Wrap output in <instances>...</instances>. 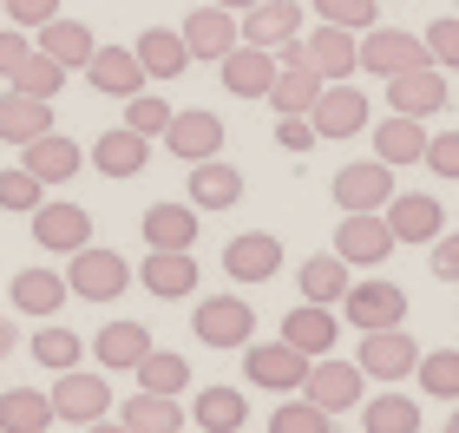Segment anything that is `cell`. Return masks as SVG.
<instances>
[{
  "instance_id": "60d3db41",
  "label": "cell",
  "mask_w": 459,
  "mask_h": 433,
  "mask_svg": "<svg viewBox=\"0 0 459 433\" xmlns=\"http://www.w3.org/2000/svg\"><path fill=\"white\" fill-rule=\"evenodd\" d=\"M79 355H86V342H79L73 328H59V322H39V335H33V361H39V368L66 375V368H79Z\"/></svg>"
},
{
  "instance_id": "9f6ffc18",
  "label": "cell",
  "mask_w": 459,
  "mask_h": 433,
  "mask_svg": "<svg viewBox=\"0 0 459 433\" xmlns=\"http://www.w3.org/2000/svg\"><path fill=\"white\" fill-rule=\"evenodd\" d=\"M79 433H125L118 420H92V427H79Z\"/></svg>"
},
{
  "instance_id": "ac0fdd59",
  "label": "cell",
  "mask_w": 459,
  "mask_h": 433,
  "mask_svg": "<svg viewBox=\"0 0 459 433\" xmlns=\"http://www.w3.org/2000/svg\"><path fill=\"white\" fill-rule=\"evenodd\" d=\"M302 59H308L322 79H354V73H361V33L328 27V20H322V27L302 39Z\"/></svg>"
},
{
  "instance_id": "277c9868",
  "label": "cell",
  "mask_w": 459,
  "mask_h": 433,
  "mask_svg": "<svg viewBox=\"0 0 459 433\" xmlns=\"http://www.w3.org/2000/svg\"><path fill=\"white\" fill-rule=\"evenodd\" d=\"M243 375L256 387H269V394H296V387L308 381V355L289 348V342H256L249 335L243 342Z\"/></svg>"
},
{
  "instance_id": "f546056e",
  "label": "cell",
  "mask_w": 459,
  "mask_h": 433,
  "mask_svg": "<svg viewBox=\"0 0 459 433\" xmlns=\"http://www.w3.org/2000/svg\"><path fill=\"white\" fill-rule=\"evenodd\" d=\"M184 420H191V414L178 407V394H144V387L118 407V427L125 433H184Z\"/></svg>"
},
{
  "instance_id": "603a6c76",
  "label": "cell",
  "mask_w": 459,
  "mask_h": 433,
  "mask_svg": "<svg viewBox=\"0 0 459 433\" xmlns=\"http://www.w3.org/2000/svg\"><path fill=\"white\" fill-rule=\"evenodd\" d=\"M86 79H92V92H106V99L144 92V66H138L132 47H99V53L86 59Z\"/></svg>"
},
{
  "instance_id": "c3c4849f",
  "label": "cell",
  "mask_w": 459,
  "mask_h": 433,
  "mask_svg": "<svg viewBox=\"0 0 459 433\" xmlns=\"http://www.w3.org/2000/svg\"><path fill=\"white\" fill-rule=\"evenodd\" d=\"M125 126H132L138 138H164V126H171V106H164V99L132 92V99H125Z\"/></svg>"
},
{
  "instance_id": "d6986e66",
  "label": "cell",
  "mask_w": 459,
  "mask_h": 433,
  "mask_svg": "<svg viewBox=\"0 0 459 433\" xmlns=\"http://www.w3.org/2000/svg\"><path fill=\"white\" fill-rule=\"evenodd\" d=\"M178 33H184V47H191V59H223V53L243 39L237 13H230V7H217V0H204V7H197L191 20H184Z\"/></svg>"
},
{
  "instance_id": "e0dca14e",
  "label": "cell",
  "mask_w": 459,
  "mask_h": 433,
  "mask_svg": "<svg viewBox=\"0 0 459 433\" xmlns=\"http://www.w3.org/2000/svg\"><path fill=\"white\" fill-rule=\"evenodd\" d=\"M217 73H223V92H230V99H263V92H269V79H276V53H269V47H249V39H237V47L217 59Z\"/></svg>"
},
{
  "instance_id": "83f0119b",
  "label": "cell",
  "mask_w": 459,
  "mask_h": 433,
  "mask_svg": "<svg viewBox=\"0 0 459 433\" xmlns=\"http://www.w3.org/2000/svg\"><path fill=\"white\" fill-rule=\"evenodd\" d=\"M335 335H342V322H335V308H322V302L289 308V322H282V342H289V348H302L308 361L328 355V348H335Z\"/></svg>"
},
{
  "instance_id": "7c38bea8",
  "label": "cell",
  "mask_w": 459,
  "mask_h": 433,
  "mask_svg": "<svg viewBox=\"0 0 459 433\" xmlns=\"http://www.w3.org/2000/svg\"><path fill=\"white\" fill-rule=\"evenodd\" d=\"M20 164H27L39 184H73L86 171V144H73L66 132H39V138L20 144Z\"/></svg>"
},
{
  "instance_id": "d4e9b609",
  "label": "cell",
  "mask_w": 459,
  "mask_h": 433,
  "mask_svg": "<svg viewBox=\"0 0 459 433\" xmlns=\"http://www.w3.org/2000/svg\"><path fill=\"white\" fill-rule=\"evenodd\" d=\"M138 282L152 289V296H164V302H184L197 289V256L191 250H152L144 270H138Z\"/></svg>"
},
{
  "instance_id": "7bdbcfd3",
  "label": "cell",
  "mask_w": 459,
  "mask_h": 433,
  "mask_svg": "<svg viewBox=\"0 0 459 433\" xmlns=\"http://www.w3.org/2000/svg\"><path fill=\"white\" fill-rule=\"evenodd\" d=\"M59 86H66V66H59L53 53H27L20 59V73H13V92H33V99H59Z\"/></svg>"
},
{
  "instance_id": "52a82bcc",
  "label": "cell",
  "mask_w": 459,
  "mask_h": 433,
  "mask_svg": "<svg viewBox=\"0 0 459 433\" xmlns=\"http://www.w3.org/2000/svg\"><path fill=\"white\" fill-rule=\"evenodd\" d=\"M308 126H316V138H361L368 132V99H361V86L328 79L322 99L308 106Z\"/></svg>"
},
{
  "instance_id": "91938a15",
  "label": "cell",
  "mask_w": 459,
  "mask_h": 433,
  "mask_svg": "<svg viewBox=\"0 0 459 433\" xmlns=\"http://www.w3.org/2000/svg\"><path fill=\"white\" fill-rule=\"evenodd\" d=\"M0 13H7V0H0Z\"/></svg>"
},
{
  "instance_id": "db71d44e",
  "label": "cell",
  "mask_w": 459,
  "mask_h": 433,
  "mask_svg": "<svg viewBox=\"0 0 459 433\" xmlns=\"http://www.w3.org/2000/svg\"><path fill=\"white\" fill-rule=\"evenodd\" d=\"M53 13H59V0H7V20H13V27H47Z\"/></svg>"
},
{
  "instance_id": "bcb514c9",
  "label": "cell",
  "mask_w": 459,
  "mask_h": 433,
  "mask_svg": "<svg viewBox=\"0 0 459 433\" xmlns=\"http://www.w3.org/2000/svg\"><path fill=\"white\" fill-rule=\"evenodd\" d=\"M328 27H348V33H368L374 27V13H381V0H308Z\"/></svg>"
},
{
  "instance_id": "ab89813d",
  "label": "cell",
  "mask_w": 459,
  "mask_h": 433,
  "mask_svg": "<svg viewBox=\"0 0 459 433\" xmlns=\"http://www.w3.org/2000/svg\"><path fill=\"white\" fill-rule=\"evenodd\" d=\"M413 375H420L427 401H459V348H433V355H420Z\"/></svg>"
},
{
  "instance_id": "7a4b0ae2",
  "label": "cell",
  "mask_w": 459,
  "mask_h": 433,
  "mask_svg": "<svg viewBox=\"0 0 459 433\" xmlns=\"http://www.w3.org/2000/svg\"><path fill=\"white\" fill-rule=\"evenodd\" d=\"M401 243H394V230H387V217L381 211H342V223H335V256L348 263V270H374V263H387Z\"/></svg>"
},
{
  "instance_id": "8d00e7d4",
  "label": "cell",
  "mask_w": 459,
  "mask_h": 433,
  "mask_svg": "<svg viewBox=\"0 0 459 433\" xmlns=\"http://www.w3.org/2000/svg\"><path fill=\"white\" fill-rule=\"evenodd\" d=\"M53 420V394L39 387H0V433H39Z\"/></svg>"
},
{
  "instance_id": "cb8c5ba5",
  "label": "cell",
  "mask_w": 459,
  "mask_h": 433,
  "mask_svg": "<svg viewBox=\"0 0 459 433\" xmlns=\"http://www.w3.org/2000/svg\"><path fill=\"white\" fill-rule=\"evenodd\" d=\"M138 230L152 250H191L197 243V204L184 197V204H152V211L138 217Z\"/></svg>"
},
{
  "instance_id": "836d02e7",
  "label": "cell",
  "mask_w": 459,
  "mask_h": 433,
  "mask_svg": "<svg viewBox=\"0 0 459 433\" xmlns=\"http://www.w3.org/2000/svg\"><path fill=\"white\" fill-rule=\"evenodd\" d=\"M191 420H197L204 433H243V420H249L243 387H204V394L191 401Z\"/></svg>"
},
{
  "instance_id": "f5cc1de1",
  "label": "cell",
  "mask_w": 459,
  "mask_h": 433,
  "mask_svg": "<svg viewBox=\"0 0 459 433\" xmlns=\"http://www.w3.org/2000/svg\"><path fill=\"white\" fill-rule=\"evenodd\" d=\"M27 53H33V39H27V33H20V27H0V79H13Z\"/></svg>"
},
{
  "instance_id": "11a10c76",
  "label": "cell",
  "mask_w": 459,
  "mask_h": 433,
  "mask_svg": "<svg viewBox=\"0 0 459 433\" xmlns=\"http://www.w3.org/2000/svg\"><path fill=\"white\" fill-rule=\"evenodd\" d=\"M13 348H20V322H13V316H0V361H7Z\"/></svg>"
},
{
  "instance_id": "d6a6232c",
  "label": "cell",
  "mask_w": 459,
  "mask_h": 433,
  "mask_svg": "<svg viewBox=\"0 0 459 433\" xmlns=\"http://www.w3.org/2000/svg\"><path fill=\"white\" fill-rule=\"evenodd\" d=\"M92 355H99V368H138L152 355V328L144 322H106L99 342H92Z\"/></svg>"
},
{
  "instance_id": "2e32d148",
  "label": "cell",
  "mask_w": 459,
  "mask_h": 433,
  "mask_svg": "<svg viewBox=\"0 0 459 433\" xmlns=\"http://www.w3.org/2000/svg\"><path fill=\"white\" fill-rule=\"evenodd\" d=\"M361 368H354V361H328V355H316V361H308V401H316V407H328V414H348V407H361Z\"/></svg>"
},
{
  "instance_id": "ffe728a7",
  "label": "cell",
  "mask_w": 459,
  "mask_h": 433,
  "mask_svg": "<svg viewBox=\"0 0 459 433\" xmlns=\"http://www.w3.org/2000/svg\"><path fill=\"white\" fill-rule=\"evenodd\" d=\"M223 270L237 276V282H269V276L282 270V243L269 237V230H243V237H230Z\"/></svg>"
},
{
  "instance_id": "44dd1931",
  "label": "cell",
  "mask_w": 459,
  "mask_h": 433,
  "mask_svg": "<svg viewBox=\"0 0 459 433\" xmlns=\"http://www.w3.org/2000/svg\"><path fill=\"white\" fill-rule=\"evenodd\" d=\"M237 27H243L249 47H269V53H276L282 39L302 33V0H256V7H249Z\"/></svg>"
},
{
  "instance_id": "816d5d0a",
  "label": "cell",
  "mask_w": 459,
  "mask_h": 433,
  "mask_svg": "<svg viewBox=\"0 0 459 433\" xmlns=\"http://www.w3.org/2000/svg\"><path fill=\"white\" fill-rule=\"evenodd\" d=\"M276 144H282V152H308V144H316L308 112H282V118H276Z\"/></svg>"
},
{
  "instance_id": "ba28073f",
  "label": "cell",
  "mask_w": 459,
  "mask_h": 433,
  "mask_svg": "<svg viewBox=\"0 0 459 433\" xmlns=\"http://www.w3.org/2000/svg\"><path fill=\"white\" fill-rule=\"evenodd\" d=\"M381 217H387L394 243H433V237L446 230V204L427 197V191H394V197L381 204Z\"/></svg>"
},
{
  "instance_id": "6125c7cd",
  "label": "cell",
  "mask_w": 459,
  "mask_h": 433,
  "mask_svg": "<svg viewBox=\"0 0 459 433\" xmlns=\"http://www.w3.org/2000/svg\"><path fill=\"white\" fill-rule=\"evenodd\" d=\"M302 7H308V0H302Z\"/></svg>"
},
{
  "instance_id": "5b68a950",
  "label": "cell",
  "mask_w": 459,
  "mask_h": 433,
  "mask_svg": "<svg viewBox=\"0 0 459 433\" xmlns=\"http://www.w3.org/2000/svg\"><path fill=\"white\" fill-rule=\"evenodd\" d=\"M335 308L361 328V335H374V328H401L407 322V289L401 282H381V276H374V282H348V296Z\"/></svg>"
},
{
  "instance_id": "8992f818",
  "label": "cell",
  "mask_w": 459,
  "mask_h": 433,
  "mask_svg": "<svg viewBox=\"0 0 459 433\" xmlns=\"http://www.w3.org/2000/svg\"><path fill=\"white\" fill-rule=\"evenodd\" d=\"M112 414V387H106V368L86 375V368H66L53 381V420H73V427H92Z\"/></svg>"
},
{
  "instance_id": "b9f144b4",
  "label": "cell",
  "mask_w": 459,
  "mask_h": 433,
  "mask_svg": "<svg viewBox=\"0 0 459 433\" xmlns=\"http://www.w3.org/2000/svg\"><path fill=\"white\" fill-rule=\"evenodd\" d=\"M361 427L368 433H420V407H413L407 394H381L361 407Z\"/></svg>"
},
{
  "instance_id": "e575fe53",
  "label": "cell",
  "mask_w": 459,
  "mask_h": 433,
  "mask_svg": "<svg viewBox=\"0 0 459 433\" xmlns=\"http://www.w3.org/2000/svg\"><path fill=\"white\" fill-rule=\"evenodd\" d=\"M7 296H13V308H20V316H39V322H47L53 308L73 296V289H66V276H53V270H20Z\"/></svg>"
},
{
  "instance_id": "f907efd6",
  "label": "cell",
  "mask_w": 459,
  "mask_h": 433,
  "mask_svg": "<svg viewBox=\"0 0 459 433\" xmlns=\"http://www.w3.org/2000/svg\"><path fill=\"white\" fill-rule=\"evenodd\" d=\"M427 263H433V276H440V282H459V230H440V237H433L427 243Z\"/></svg>"
},
{
  "instance_id": "d590c367",
  "label": "cell",
  "mask_w": 459,
  "mask_h": 433,
  "mask_svg": "<svg viewBox=\"0 0 459 433\" xmlns=\"http://www.w3.org/2000/svg\"><path fill=\"white\" fill-rule=\"evenodd\" d=\"M322 86H328V79L316 73V66H276V79H269V106H276V118L282 112H308V106H316V99H322Z\"/></svg>"
},
{
  "instance_id": "74e56055",
  "label": "cell",
  "mask_w": 459,
  "mask_h": 433,
  "mask_svg": "<svg viewBox=\"0 0 459 433\" xmlns=\"http://www.w3.org/2000/svg\"><path fill=\"white\" fill-rule=\"evenodd\" d=\"M296 282H302V302H322V308H335V302L348 296V282H354V276H348V263H342V256H308Z\"/></svg>"
},
{
  "instance_id": "681fc988",
  "label": "cell",
  "mask_w": 459,
  "mask_h": 433,
  "mask_svg": "<svg viewBox=\"0 0 459 433\" xmlns=\"http://www.w3.org/2000/svg\"><path fill=\"white\" fill-rule=\"evenodd\" d=\"M420 164H427L433 178H453V184H459V132L427 138V158H420Z\"/></svg>"
},
{
  "instance_id": "6da1fadb",
  "label": "cell",
  "mask_w": 459,
  "mask_h": 433,
  "mask_svg": "<svg viewBox=\"0 0 459 433\" xmlns=\"http://www.w3.org/2000/svg\"><path fill=\"white\" fill-rule=\"evenodd\" d=\"M66 289L73 296H86V302H118L125 289H132V263H125L118 250H73L66 256Z\"/></svg>"
},
{
  "instance_id": "6f0895ef",
  "label": "cell",
  "mask_w": 459,
  "mask_h": 433,
  "mask_svg": "<svg viewBox=\"0 0 459 433\" xmlns=\"http://www.w3.org/2000/svg\"><path fill=\"white\" fill-rule=\"evenodd\" d=\"M217 7H230V13H249V7H256V0H217Z\"/></svg>"
},
{
  "instance_id": "7402d4cb",
  "label": "cell",
  "mask_w": 459,
  "mask_h": 433,
  "mask_svg": "<svg viewBox=\"0 0 459 433\" xmlns=\"http://www.w3.org/2000/svg\"><path fill=\"white\" fill-rule=\"evenodd\" d=\"M86 164H99V178H138L144 164H152V138H138L132 126L99 132V144L86 152Z\"/></svg>"
},
{
  "instance_id": "94428289",
  "label": "cell",
  "mask_w": 459,
  "mask_h": 433,
  "mask_svg": "<svg viewBox=\"0 0 459 433\" xmlns=\"http://www.w3.org/2000/svg\"><path fill=\"white\" fill-rule=\"evenodd\" d=\"M39 433H47V427H39Z\"/></svg>"
},
{
  "instance_id": "8fae6325",
  "label": "cell",
  "mask_w": 459,
  "mask_h": 433,
  "mask_svg": "<svg viewBox=\"0 0 459 433\" xmlns=\"http://www.w3.org/2000/svg\"><path fill=\"white\" fill-rule=\"evenodd\" d=\"M335 204L342 211H381V204L394 197V164H381V158H354V164H342L335 171Z\"/></svg>"
},
{
  "instance_id": "4dcf8cb0",
  "label": "cell",
  "mask_w": 459,
  "mask_h": 433,
  "mask_svg": "<svg viewBox=\"0 0 459 433\" xmlns=\"http://www.w3.org/2000/svg\"><path fill=\"white\" fill-rule=\"evenodd\" d=\"M191 204H204V211H230V204H243V171L223 158H204L191 164Z\"/></svg>"
},
{
  "instance_id": "7dc6e473",
  "label": "cell",
  "mask_w": 459,
  "mask_h": 433,
  "mask_svg": "<svg viewBox=\"0 0 459 433\" xmlns=\"http://www.w3.org/2000/svg\"><path fill=\"white\" fill-rule=\"evenodd\" d=\"M420 39H427V59H433L440 73H459V13L433 20V27H427Z\"/></svg>"
},
{
  "instance_id": "f35d334b",
  "label": "cell",
  "mask_w": 459,
  "mask_h": 433,
  "mask_svg": "<svg viewBox=\"0 0 459 433\" xmlns=\"http://www.w3.org/2000/svg\"><path fill=\"white\" fill-rule=\"evenodd\" d=\"M132 375H138L144 394H184V387H191V361H184V355H164V348H152V355H144Z\"/></svg>"
},
{
  "instance_id": "f6af8a7d",
  "label": "cell",
  "mask_w": 459,
  "mask_h": 433,
  "mask_svg": "<svg viewBox=\"0 0 459 433\" xmlns=\"http://www.w3.org/2000/svg\"><path fill=\"white\" fill-rule=\"evenodd\" d=\"M328 427H335V414L316 407V401H282L269 414V433H328Z\"/></svg>"
},
{
  "instance_id": "30bf717a",
  "label": "cell",
  "mask_w": 459,
  "mask_h": 433,
  "mask_svg": "<svg viewBox=\"0 0 459 433\" xmlns=\"http://www.w3.org/2000/svg\"><path fill=\"white\" fill-rule=\"evenodd\" d=\"M33 243L47 256H73L92 243V211L86 204H39L33 211Z\"/></svg>"
},
{
  "instance_id": "5bb4252c",
  "label": "cell",
  "mask_w": 459,
  "mask_h": 433,
  "mask_svg": "<svg viewBox=\"0 0 459 433\" xmlns=\"http://www.w3.org/2000/svg\"><path fill=\"white\" fill-rule=\"evenodd\" d=\"M164 152L184 158V164H204L223 152V118L217 112H171V126H164Z\"/></svg>"
},
{
  "instance_id": "680465c9",
  "label": "cell",
  "mask_w": 459,
  "mask_h": 433,
  "mask_svg": "<svg viewBox=\"0 0 459 433\" xmlns=\"http://www.w3.org/2000/svg\"><path fill=\"white\" fill-rule=\"evenodd\" d=\"M453 407H459V401H453ZM446 433H459V414H446Z\"/></svg>"
},
{
  "instance_id": "484cf974",
  "label": "cell",
  "mask_w": 459,
  "mask_h": 433,
  "mask_svg": "<svg viewBox=\"0 0 459 433\" xmlns=\"http://www.w3.org/2000/svg\"><path fill=\"white\" fill-rule=\"evenodd\" d=\"M33 47L39 53H53L66 73H86V59L99 53V39H92V27H79V20H47V27H33Z\"/></svg>"
},
{
  "instance_id": "9c48e42d",
  "label": "cell",
  "mask_w": 459,
  "mask_h": 433,
  "mask_svg": "<svg viewBox=\"0 0 459 433\" xmlns=\"http://www.w3.org/2000/svg\"><path fill=\"white\" fill-rule=\"evenodd\" d=\"M407 66H427V39L420 33H401V27H368L361 33V73L394 79Z\"/></svg>"
},
{
  "instance_id": "3957f363",
  "label": "cell",
  "mask_w": 459,
  "mask_h": 433,
  "mask_svg": "<svg viewBox=\"0 0 459 433\" xmlns=\"http://www.w3.org/2000/svg\"><path fill=\"white\" fill-rule=\"evenodd\" d=\"M191 335L204 348H243L249 335H256V308H249L243 296H204L191 308Z\"/></svg>"
},
{
  "instance_id": "9a60e30c",
  "label": "cell",
  "mask_w": 459,
  "mask_h": 433,
  "mask_svg": "<svg viewBox=\"0 0 459 433\" xmlns=\"http://www.w3.org/2000/svg\"><path fill=\"white\" fill-rule=\"evenodd\" d=\"M387 106L407 112V118H433V112L446 106V73L433 66V59H427V66L394 73V79H387Z\"/></svg>"
},
{
  "instance_id": "f1b7e54d",
  "label": "cell",
  "mask_w": 459,
  "mask_h": 433,
  "mask_svg": "<svg viewBox=\"0 0 459 433\" xmlns=\"http://www.w3.org/2000/svg\"><path fill=\"white\" fill-rule=\"evenodd\" d=\"M132 53H138L144 79H184V66H191V47H184L178 27H144Z\"/></svg>"
},
{
  "instance_id": "1f68e13d",
  "label": "cell",
  "mask_w": 459,
  "mask_h": 433,
  "mask_svg": "<svg viewBox=\"0 0 459 433\" xmlns=\"http://www.w3.org/2000/svg\"><path fill=\"white\" fill-rule=\"evenodd\" d=\"M39 132H53V99H33V92H7L0 99V138L7 144H27Z\"/></svg>"
},
{
  "instance_id": "ee69618b",
  "label": "cell",
  "mask_w": 459,
  "mask_h": 433,
  "mask_svg": "<svg viewBox=\"0 0 459 433\" xmlns=\"http://www.w3.org/2000/svg\"><path fill=\"white\" fill-rule=\"evenodd\" d=\"M39 204H47V184H39L27 164H13V171H0V211H20V217H33Z\"/></svg>"
},
{
  "instance_id": "4316f807",
  "label": "cell",
  "mask_w": 459,
  "mask_h": 433,
  "mask_svg": "<svg viewBox=\"0 0 459 433\" xmlns=\"http://www.w3.org/2000/svg\"><path fill=\"white\" fill-rule=\"evenodd\" d=\"M374 158L381 164H420L427 158V118H407V112H394V118H381L374 126Z\"/></svg>"
},
{
  "instance_id": "4fadbf2b",
  "label": "cell",
  "mask_w": 459,
  "mask_h": 433,
  "mask_svg": "<svg viewBox=\"0 0 459 433\" xmlns=\"http://www.w3.org/2000/svg\"><path fill=\"white\" fill-rule=\"evenodd\" d=\"M413 361H420V348H413L407 328H374V335H361V355H354V368L374 381H407Z\"/></svg>"
}]
</instances>
